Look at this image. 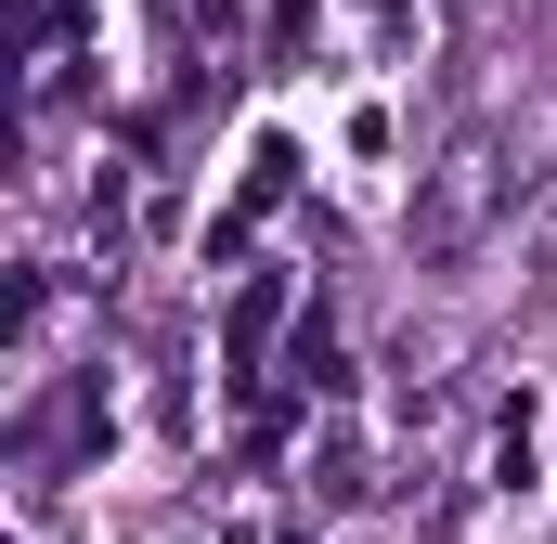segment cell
Here are the masks:
<instances>
[{
	"mask_svg": "<svg viewBox=\"0 0 557 544\" xmlns=\"http://www.w3.org/2000/svg\"><path fill=\"white\" fill-rule=\"evenodd\" d=\"M493 195H506V143H493V131H467L441 169H428V195H416V260H428V272H454L467 247H480Z\"/></svg>",
	"mask_w": 557,
	"mask_h": 544,
	"instance_id": "6da1fadb",
	"label": "cell"
},
{
	"mask_svg": "<svg viewBox=\"0 0 557 544\" xmlns=\"http://www.w3.org/2000/svg\"><path fill=\"white\" fill-rule=\"evenodd\" d=\"M273 324H285V285H247V298H234V376H260Z\"/></svg>",
	"mask_w": 557,
	"mask_h": 544,
	"instance_id": "7a4b0ae2",
	"label": "cell"
},
{
	"mask_svg": "<svg viewBox=\"0 0 557 544\" xmlns=\"http://www.w3.org/2000/svg\"><path fill=\"white\" fill-rule=\"evenodd\" d=\"M285 376H298V403H324V390H337V337H324V324H298V350H285Z\"/></svg>",
	"mask_w": 557,
	"mask_h": 544,
	"instance_id": "3957f363",
	"label": "cell"
}]
</instances>
